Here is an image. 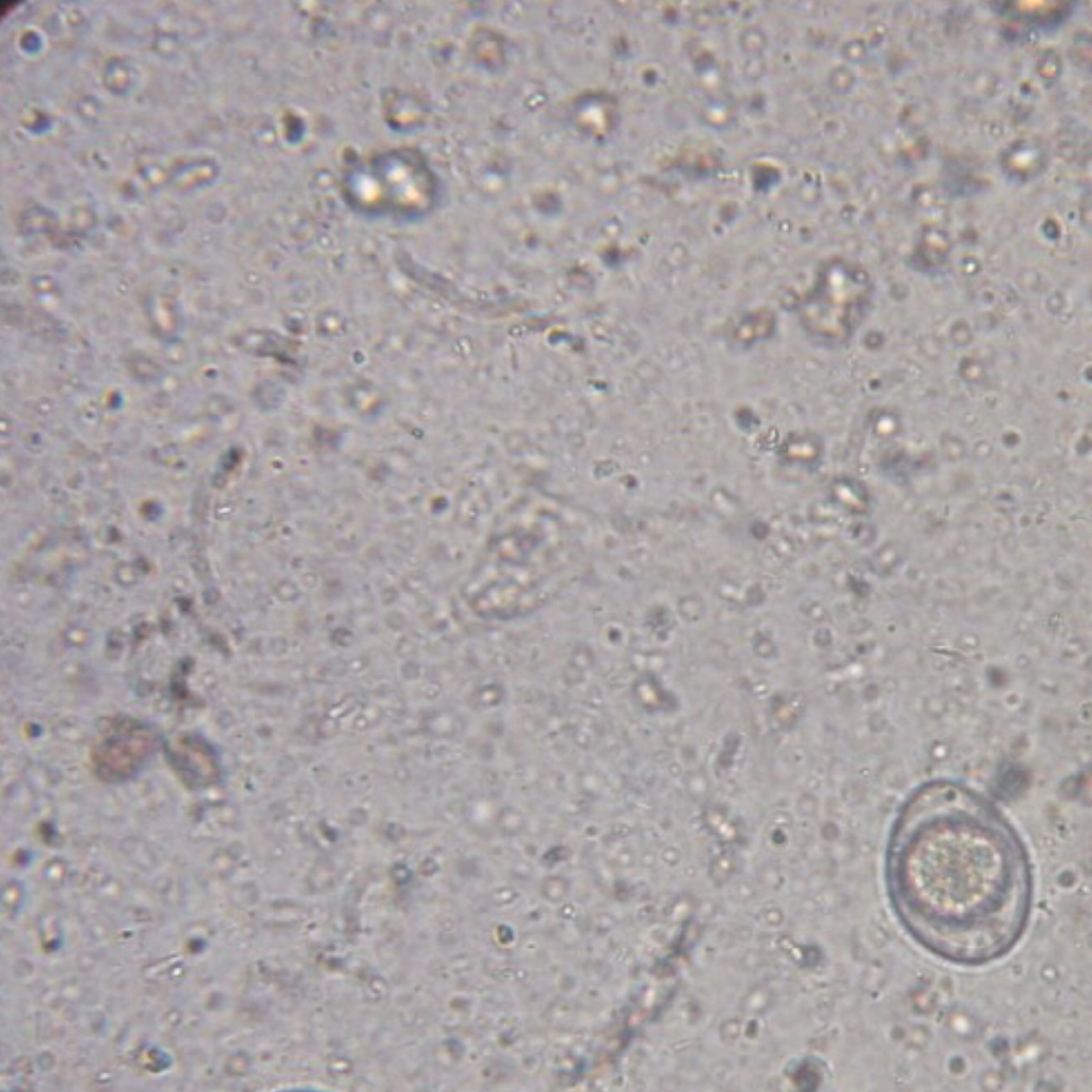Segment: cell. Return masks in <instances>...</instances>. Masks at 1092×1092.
<instances>
[{"label": "cell", "instance_id": "cell-2", "mask_svg": "<svg viewBox=\"0 0 1092 1092\" xmlns=\"http://www.w3.org/2000/svg\"><path fill=\"white\" fill-rule=\"evenodd\" d=\"M156 746L157 738L146 724L129 719L114 721L93 746L94 770L109 782L127 780L144 766Z\"/></svg>", "mask_w": 1092, "mask_h": 1092}, {"label": "cell", "instance_id": "cell-1", "mask_svg": "<svg viewBox=\"0 0 1092 1092\" xmlns=\"http://www.w3.org/2000/svg\"><path fill=\"white\" fill-rule=\"evenodd\" d=\"M888 894L906 931L950 962L1007 953L1027 926L1032 881L1023 846L986 802L935 784L903 808L888 853Z\"/></svg>", "mask_w": 1092, "mask_h": 1092}]
</instances>
